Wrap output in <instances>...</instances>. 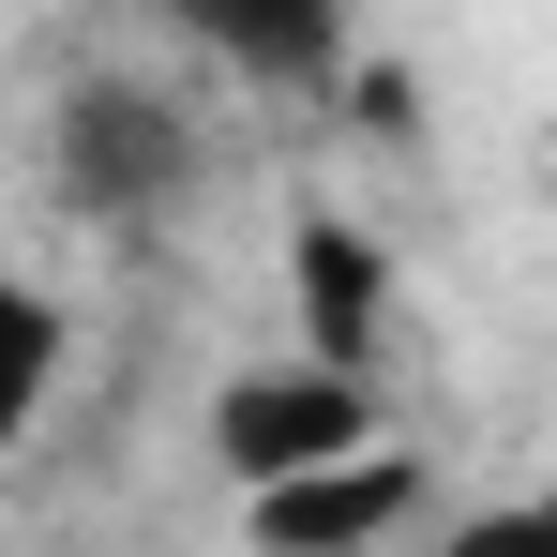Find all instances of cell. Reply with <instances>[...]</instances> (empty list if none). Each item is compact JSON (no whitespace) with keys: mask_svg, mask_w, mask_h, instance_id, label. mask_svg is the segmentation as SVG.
Here are the masks:
<instances>
[{"mask_svg":"<svg viewBox=\"0 0 557 557\" xmlns=\"http://www.w3.org/2000/svg\"><path fill=\"white\" fill-rule=\"evenodd\" d=\"M196 437H211V467H226L242 497H272V482H301V467H347V453H376L392 422H376V376H362V362H317V347H272V362L211 376Z\"/></svg>","mask_w":557,"mask_h":557,"instance_id":"obj_2","label":"cell"},{"mask_svg":"<svg viewBox=\"0 0 557 557\" xmlns=\"http://www.w3.org/2000/svg\"><path fill=\"white\" fill-rule=\"evenodd\" d=\"M61 362H76V317L30 272H0V453H30V422L61 407Z\"/></svg>","mask_w":557,"mask_h":557,"instance_id":"obj_5","label":"cell"},{"mask_svg":"<svg viewBox=\"0 0 557 557\" xmlns=\"http://www.w3.org/2000/svg\"><path fill=\"white\" fill-rule=\"evenodd\" d=\"M196 166H211V121H196L166 76H76L61 121H46V182H61V211H91V226L182 211Z\"/></svg>","mask_w":557,"mask_h":557,"instance_id":"obj_1","label":"cell"},{"mask_svg":"<svg viewBox=\"0 0 557 557\" xmlns=\"http://www.w3.org/2000/svg\"><path fill=\"white\" fill-rule=\"evenodd\" d=\"M151 15L242 91H332L347 76V0H151Z\"/></svg>","mask_w":557,"mask_h":557,"instance_id":"obj_4","label":"cell"},{"mask_svg":"<svg viewBox=\"0 0 557 557\" xmlns=\"http://www.w3.org/2000/svg\"><path fill=\"white\" fill-rule=\"evenodd\" d=\"M407 512H422V453L376 437V453H347V467H301L272 497H242V543L257 557H376Z\"/></svg>","mask_w":557,"mask_h":557,"instance_id":"obj_3","label":"cell"},{"mask_svg":"<svg viewBox=\"0 0 557 557\" xmlns=\"http://www.w3.org/2000/svg\"><path fill=\"white\" fill-rule=\"evenodd\" d=\"M437 557H557V512L543 497H482V512L437 528Z\"/></svg>","mask_w":557,"mask_h":557,"instance_id":"obj_6","label":"cell"}]
</instances>
